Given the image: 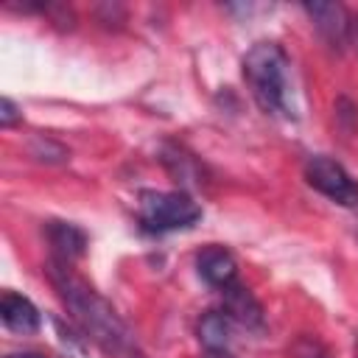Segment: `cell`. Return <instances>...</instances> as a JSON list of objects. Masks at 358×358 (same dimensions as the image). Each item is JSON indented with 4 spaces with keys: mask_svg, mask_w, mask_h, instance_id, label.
Listing matches in <instances>:
<instances>
[{
    "mask_svg": "<svg viewBox=\"0 0 358 358\" xmlns=\"http://www.w3.org/2000/svg\"><path fill=\"white\" fill-rule=\"evenodd\" d=\"M243 78L257 106L268 115H288V56L277 42H257L246 50Z\"/></svg>",
    "mask_w": 358,
    "mask_h": 358,
    "instance_id": "7a4b0ae2",
    "label": "cell"
},
{
    "mask_svg": "<svg viewBox=\"0 0 358 358\" xmlns=\"http://www.w3.org/2000/svg\"><path fill=\"white\" fill-rule=\"evenodd\" d=\"M48 277H50L59 299L64 302L67 313L78 324V330L92 344H98L103 350V355H109V358H148L143 352V347L137 344L134 333L129 330V324L117 316V310L84 277H78L70 268V263L50 260Z\"/></svg>",
    "mask_w": 358,
    "mask_h": 358,
    "instance_id": "6da1fadb",
    "label": "cell"
},
{
    "mask_svg": "<svg viewBox=\"0 0 358 358\" xmlns=\"http://www.w3.org/2000/svg\"><path fill=\"white\" fill-rule=\"evenodd\" d=\"M0 319H3V324H6L8 330L22 333V336L36 333L39 324H42L36 305H34L28 296L14 294V291H6V294L0 296Z\"/></svg>",
    "mask_w": 358,
    "mask_h": 358,
    "instance_id": "ba28073f",
    "label": "cell"
},
{
    "mask_svg": "<svg viewBox=\"0 0 358 358\" xmlns=\"http://www.w3.org/2000/svg\"><path fill=\"white\" fill-rule=\"evenodd\" d=\"M199 218H201V207L187 193H179V190H145L140 196L137 221L151 235L187 229Z\"/></svg>",
    "mask_w": 358,
    "mask_h": 358,
    "instance_id": "3957f363",
    "label": "cell"
},
{
    "mask_svg": "<svg viewBox=\"0 0 358 358\" xmlns=\"http://www.w3.org/2000/svg\"><path fill=\"white\" fill-rule=\"evenodd\" d=\"M45 235H48V241H50L53 260L73 263V260L81 257L84 249H87V235H84L76 224H67V221H48Z\"/></svg>",
    "mask_w": 358,
    "mask_h": 358,
    "instance_id": "9c48e42d",
    "label": "cell"
},
{
    "mask_svg": "<svg viewBox=\"0 0 358 358\" xmlns=\"http://www.w3.org/2000/svg\"><path fill=\"white\" fill-rule=\"evenodd\" d=\"M221 302H224L221 310H224L235 324H243V327H249V330H255V327L263 324V308H260V302L255 299V294H252L246 285L232 282L229 288L221 291Z\"/></svg>",
    "mask_w": 358,
    "mask_h": 358,
    "instance_id": "52a82bcc",
    "label": "cell"
},
{
    "mask_svg": "<svg viewBox=\"0 0 358 358\" xmlns=\"http://www.w3.org/2000/svg\"><path fill=\"white\" fill-rule=\"evenodd\" d=\"M229 324H232V319L224 310H207L199 322V338L204 341L207 350H227Z\"/></svg>",
    "mask_w": 358,
    "mask_h": 358,
    "instance_id": "30bf717a",
    "label": "cell"
},
{
    "mask_svg": "<svg viewBox=\"0 0 358 358\" xmlns=\"http://www.w3.org/2000/svg\"><path fill=\"white\" fill-rule=\"evenodd\" d=\"M305 11L313 20L316 31L333 48H344L350 42L352 22H350V14H347V8L341 3H305Z\"/></svg>",
    "mask_w": 358,
    "mask_h": 358,
    "instance_id": "8992f818",
    "label": "cell"
},
{
    "mask_svg": "<svg viewBox=\"0 0 358 358\" xmlns=\"http://www.w3.org/2000/svg\"><path fill=\"white\" fill-rule=\"evenodd\" d=\"M8 358H45V355H39V352H14Z\"/></svg>",
    "mask_w": 358,
    "mask_h": 358,
    "instance_id": "5bb4252c",
    "label": "cell"
},
{
    "mask_svg": "<svg viewBox=\"0 0 358 358\" xmlns=\"http://www.w3.org/2000/svg\"><path fill=\"white\" fill-rule=\"evenodd\" d=\"M20 117H22V115H20L17 103H14L11 98H3V101H0V126H3V129H11Z\"/></svg>",
    "mask_w": 358,
    "mask_h": 358,
    "instance_id": "7c38bea8",
    "label": "cell"
},
{
    "mask_svg": "<svg viewBox=\"0 0 358 358\" xmlns=\"http://www.w3.org/2000/svg\"><path fill=\"white\" fill-rule=\"evenodd\" d=\"M196 268H199V277H201L207 285L218 288V291H224V288H229L232 282H238V263H235V255H232L229 249L218 246V243H210V246H204V249L196 255Z\"/></svg>",
    "mask_w": 358,
    "mask_h": 358,
    "instance_id": "5b68a950",
    "label": "cell"
},
{
    "mask_svg": "<svg viewBox=\"0 0 358 358\" xmlns=\"http://www.w3.org/2000/svg\"><path fill=\"white\" fill-rule=\"evenodd\" d=\"M201 358H232L227 350H204V355Z\"/></svg>",
    "mask_w": 358,
    "mask_h": 358,
    "instance_id": "4fadbf2b",
    "label": "cell"
},
{
    "mask_svg": "<svg viewBox=\"0 0 358 358\" xmlns=\"http://www.w3.org/2000/svg\"><path fill=\"white\" fill-rule=\"evenodd\" d=\"M305 182L313 190H319L322 196H327L330 201L341 204V207H355L358 204V182L333 157H324V154L310 157L305 162Z\"/></svg>",
    "mask_w": 358,
    "mask_h": 358,
    "instance_id": "277c9868",
    "label": "cell"
},
{
    "mask_svg": "<svg viewBox=\"0 0 358 358\" xmlns=\"http://www.w3.org/2000/svg\"><path fill=\"white\" fill-rule=\"evenodd\" d=\"M291 355L294 358H333V352L316 336H299L291 344Z\"/></svg>",
    "mask_w": 358,
    "mask_h": 358,
    "instance_id": "8fae6325",
    "label": "cell"
}]
</instances>
